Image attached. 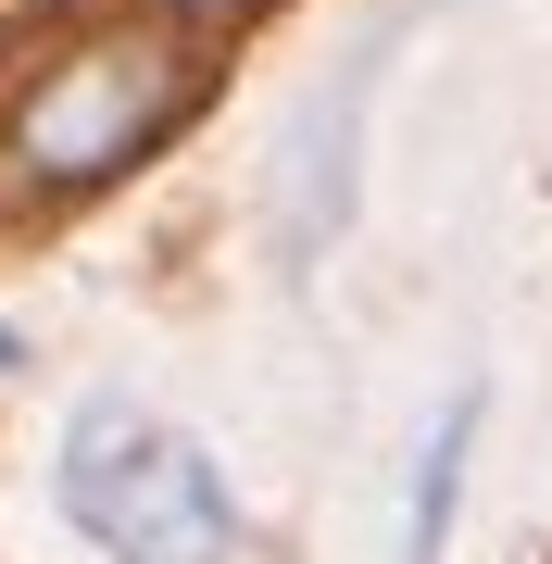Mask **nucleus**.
<instances>
[{
  "instance_id": "f257e3e1",
  "label": "nucleus",
  "mask_w": 552,
  "mask_h": 564,
  "mask_svg": "<svg viewBox=\"0 0 552 564\" xmlns=\"http://www.w3.org/2000/svg\"><path fill=\"white\" fill-rule=\"evenodd\" d=\"M63 514L88 527L113 564H226L239 552V489L214 477V452L151 402H76L63 426Z\"/></svg>"
},
{
  "instance_id": "f03ea898",
  "label": "nucleus",
  "mask_w": 552,
  "mask_h": 564,
  "mask_svg": "<svg viewBox=\"0 0 552 564\" xmlns=\"http://www.w3.org/2000/svg\"><path fill=\"white\" fill-rule=\"evenodd\" d=\"M188 101V63L176 39H151V25H113V39H88L63 76L25 88L13 113V151L39 188H101L113 163H139L151 139H164V113Z\"/></svg>"
},
{
  "instance_id": "7ed1b4c3",
  "label": "nucleus",
  "mask_w": 552,
  "mask_h": 564,
  "mask_svg": "<svg viewBox=\"0 0 552 564\" xmlns=\"http://www.w3.org/2000/svg\"><path fill=\"white\" fill-rule=\"evenodd\" d=\"M377 63H389V39L351 51L339 76L302 101L289 151H277V263H289V276H314V263L339 251V226H351V188H365V113H377Z\"/></svg>"
},
{
  "instance_id": "20e7f679",
  "label": "nucleus",
  "mask_w": 552,
  "mask_h": 564,
  "mask_svg": "<svg viewBox=\"0 0 552 564\" xmlns=\"http://www.w3.org/2000/svg\"><path fill=\"white\" fill-rule=\"evenodd\" d=\"M465 452H477V389L427 426V464H414V514H402V564H440L452 502H465Z\"/></svg>"
}]
</instances>
